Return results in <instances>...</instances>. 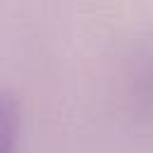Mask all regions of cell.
I'll return each instance as SVG.
<instances>
[{
  "label": "cell",
  "instance_id": "obj_1",
  "mask_svg": "<svg viewBox=\"0 0 153 153\" xmlns=\"http://www.w3.org/2000/svg\"><path fill=\"white\" fill-rule=\"evenodd\" d=\"M22 108L10 88H0V153H14L19 139Z\"/></svg>",
  "mask_w": 153,
  "mask_h": 153
}]
</instances>
